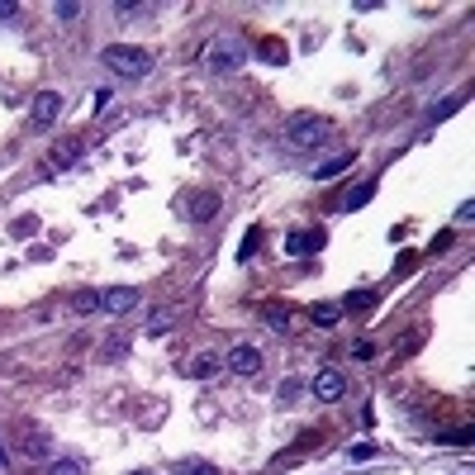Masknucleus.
I'll return each instance as SVG.
<instances>
[{"instance_id": "15", "label": "nucleus", "mask_w": 475, "mask_h": 475, "mask_svg": "<svg viewBox=\"0 0 475 475\" xmlns=\"http://www.w3.org/2000/svg\"><path fill=\"white\" fill-rule=\"evenodd\" d=\"M461 105H466V95H451V100H442V105H433V109H428V119L437 124V119H447V114H456Z\"/></svg>"}, {"instance_id": "23", "label": "nucleus", "mask_w": 475, "mask_h": 475, "mask_svg": "<svg viewBox=\"0 0 475 475\" xmlns=\"http://www.w3.org/2000/svg\"><path fill=\"white\" fill-rule=\"evenodd\" d=\"M371 304H375V290H357L347 299V309H371Z\"/></svg>"}, {"instance_id": "13", "label": "nucleus", "mask_w": 475, "mask_h": 475, "mask_svg": "<svg viewBox=\"0 0 475 475\" xmlns=\"http://www.w3.org/2000/svg\"><path fill=\"white\" fill-rule=\"evenodd\" d=\"M72 309H77V314H95V309H100V295L95 290H77L72 295Z\"/></svg>"}, {"instance_id": "22", "label": "nucleus", "mask_w": 475, "mask_h": 475, "mask_svg": "<svg viewBox=\"0 0 475 475\" xmlns=\"http://www.w3.org/2000/svg\"><path fill=\"white\" fill-rule=\"evenodd\" d=\"M176 475H219V471H214L210 461H185V466H181Z\"/></svg>"}, {"instance_id": "5", "label": "nucleus", "mask_w": 475, "mask_h": 475, "mask_svg": "<svg viewBox=\"0 0 475 475\" xmlns=\"http://www.w3.org/2000/svg\"><path fill=\"white\" fill-rule=\"evenodd\" d=\"M228 371H238V375H257V371H262V352H257L252 343L228 347Z\"/></svg>"}, {"instance_id": "25", "label": "nucleus", "mask_w": 475, "mask_h": 475, "mask_svg": "<svg viewBox=\"0 0 475 475\" xmlns=\"http://www.w3.org/2000/svg\"><path fill=\"white\" fill-rule=\"evenodd\" d=\"M0 475H5V451H0Z\"/></svg>"}, {"instance_id": "9", "label": "nucleus", "mask_w": 475, "mask_h": 475, "mask_svg": "<svg viewBox=\"0 0 475 475\" xmlns=\"http://www.w3.org/2000/svg\"><path fill=\"white\" fill-rule=\"evenodd\" d=\"M309 323H318V328H338V323H343V304H333V299L309 304Z\"/></svg>"}, {"instance_id": "6", "label": "nucleus", "mask_w": 475, "mask_h": 475, "mask_svg": "<svg viewBox=\"0 0 475 475\" xmlns=\"http://www.w3.org/2000/svg\"><path fill=\"white\" fill-rule=\"evenodd\" d=\"M347 390V380H343V371H333V366H323L314 375V399H323V404H333V399H343Z\"/></svg>"}, {"instance_id": "3", "label": "nucleus", "mask_w": 475, "mask_h": 475, "mask_svg": "<svg viewBox=\"0 0 475 475\" xmlns=\"http://www.w3.org/2000/svg\"><path fill=\"white\" fill-rule=\"evenodd\" d=\"M57 114H62V95H57V91H38V100H33V109H29V124H33V133L53 129Z\"/></svg>"}, {"instance_id": "11", "label": "nucleus", "mask_w": 475, "mask_h": 475, "mask_svg": "<svg viewBox=\"0 0 475 475\" xmlns=\"http://www.w3.org/2000/svg\"><path fill=\"white\" fill-rule=\"evenodd\" d=\"M318 242H323V233H290L286 238V252L290 257H304V252H318Z\"/></svg>"}, {"instance_id": "8", "label": "nucleus", "mask_w": 475, "mask_h": 475, "mask_svg": "<svg viewBox=\"0 0 475 475\" xmlns=\"http://www.w3.org/2000/svg\"><path fill=\"white\" fill-rule=\"evenodd\" d=\"M133 304H138V290H133V286H109V290L100 295V309H109V314H129Z\"/></svg>"}, {"instance_id": "16", "label": "nucleus", "mask_w": 475, "mask_h": 475, "mask_svg": "<svg viewBox=\"0 0 475 475\" xmlns=\"http://www.w3.org/2000/svg\"><path fill=\"white\" fill-rule=\"evenodd\" d=\"M371 195H375V185H371V181H361L357 190H352V195H347V210H361V205H366Z\"/></svg>"}, {"instance_id": "20", "label": "nucleus", "mask_w": 475, "mask_h": 475, "mask_svg": "<svg viewBox=\"0 0 475 475\" xmlns=\"http://www.w3.org/2000/svg\"><path fill=\"white\" fill-rule=\"evenodd\" d=\"M24 456H48V437H38V433L24 437Z\"/></svg>"}, {"instance_id": "19", "label": "nucleus", "mask_w": 475, "mask_h": 475, "mask_svg": "<svg viewBox=\"0 0 475 475\" xmlns=\"http://www.w3.org/2000/svg\"><path fill=\"white\" fill-rule=\"evenodd\" d=\"M166 328H171V309H157L148 318V333H166Z\"/></svg>"}, {"instance_id": "17", "label": "nucleus", "mask_w": 475, "mask_h": 475, "mask_svg": "<svg viewBox=\"0 0 475 475\" xmlns=\"http://www.w3.org/2000/svg\"><path fill=\"white\" fill-rule=\"evenodd\" d=\"M257 242H262V228H247V238H242V247H238V257L247 262V257L257 252Z\"/></svg>"}, {"instance_id": "1", "label": "nucleus", "mask_w": 475, "mask_h": 475, "mask_svg": "<svg viewBox=\"0 0 475 475\" xmlns=\"http://www.w3.org/2000/svg\"><path fill=\"white\" fill-rule=\"evenodd\" d=\"M100 57H105L109 72H119V77H129V81H143L153 72V53L148 48H133V43H109Z\"/></svg>"}, {"instance_id": "18", "label": "nucleus", "mask_w": 475, "mask_h": 475, "mask_svg": "<svg viewBox=\"0 0 475 475\" xmlns=\"http://www.w3.org/2000/svg\"><path fill=\"white\" fill-rule=\"evenodd\" d=\"M48 475H86V471H81V461L62 456V461H53V471H48Z\"/></svg>"}, {"instance_id": "14", "label": "nucleus", "mask_w": 475, "mask_h": 475, "mask_svg": "<svg viewBox=\"0 0 475 475\" xmlns=\"http://www.w3.org/2000/svg\"><path fill=\"white\" fill-rule=\"evenodd\" d=\"M214 371H219V357H195V361H185V375H200V380L214 375Z\"/></svg>"}, {"instance_id": "2", "label": "nucleus", "mask_w": 475, "mask_h": 475, "mask_svg": "<svg viewBox=\"0 0 475 475\" xmlns=\"http://www.w3.org/2000/svg\"><path fill=\"white\" fill-rule=\"evenodd\" d=\"M328 133H333L328 119H318V114H295L290 124H286V143H290V148H304V153H314L318 143H328Z\"/></svg>"}, {"instance_id": "7", "label": "nucleus", "mask_w": 475, "mask_h": 475, "mask_svg": "<svg viewBox=\"0 0 475 475\" xmlns=\"http://www.w3.org/2000/svg\"><path fill=\"white\" fill-rule=\"evenodd\" d=\"M238 62H242V43H238V38H228V43L219 38V43L210 48V67L214 72H233Z\"/></svg>"}, {"instance_id": "21", "label": "nucleus", "mask_w": 475, "mask_h": 475, "mask_svg": "<svg viewBox=\"0 0 475 475\" xmlns=\"http://www.w3.org/2000/svg\"><path fill=\"white\" fill-rule=\"evenodd\" d=\"M53 15H57V20H81V5H72V0H57Z\"/></svg>"}, {"instance_id": "24", "label": "nucleus", "mask_w": 475, "mask_h": 475, "mask_svg": "<svg viewBox=\"0 0 475 475\" xmlns=\"http://www.w3.org/2000/svg\"><path fill=\"white\" fill-rule=\"evenodd\" d=\"M15 15H20V5L15 0H0V20H15Z\"/></svg>"}, {"instance_id": "10", "label": "nucleus", "mask_w": 475, "mask_h": 475, "mask_svg": "<svg viewBox=\"0 0 475 475\" xmlns=\"http://www.w3.org/2000/svg\"><path fill=\"white\" fill-rule=\"evenodd\" d=\"M81 157V138H67V143H57L53 157H48V171H67L72 162Z\"/></svg>"}, {"instance_id": "4", "label": "nucleus", "mask_w": 475, "mask_h": 475, "mask_svg": "<svg viewBox=\"0 0 475 475\" xmlns=\"http://www.w3.org/2000/svg\"><path fill=\"white\" fill-rule=\"evenodd\" d=\"M219 205H224V200H219L214 190H195V195L181 200V214L190 219V224H210L214 214H219Z\"/></svg>"}, {"instance_id": "12", "label": "nucleus", "mask_w": 475, "mask_h": 475, "mask_svg": "<svg viewBox=\"0 0 475 475\" xmlns=\"http://www.w3.org/2000/svg\"><path fill=\"white\" fill-rule=\"evenodd\" d=\"M347 166H352V153H343V157H333V162H323L314 176H318V181H333V176H343Z\"/></svg>"}]
</instances>
